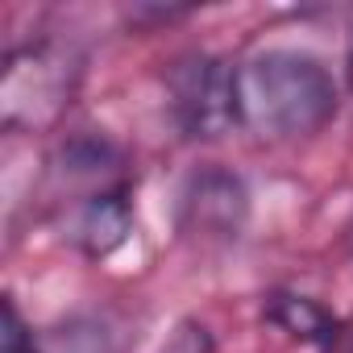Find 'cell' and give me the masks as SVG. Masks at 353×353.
<instances>
[{
  "label": "cell",
  "instance_id": "obj_1",
  "mask_svg": "<svg viewBox=\"0 0 353 353\" xmlns=\"http://www.w3.org/2000/svg\"><path fill=\"white\" fill-rule=\"evenodd\" d=\"M341 108L332 71L307 50H258L237 63V125L266 141L320 133Z\"/></svg>",
  "mask_w": 353,
  "mask_h": 353
},
{
  "label": "cell",
  "instance_id": "obj_2",
  "mask_svg": "<svg viewBox=\"0 0 353 353\" xmlns=\"http://www.w3.org/2000/svg\"><path fill=\"white\" fill-rule=\"evenodd\" d=\"M83 59L63 42H26L5 54L0 71V125L9 133H42L63 121L75 100Z\"/></svg>",
  "mask_w": 353,
  "mask_h": 353
},
{
  "label": "cell",
  "instance_id": "obj_3",
  "mask_svg": "<svg viewBox=\"0 0 353 353\" xmlns=\"http://www.w3.org/2000/svg\"><path fill=\"white\" fill-rule=\"evenodd\" d=\"M166 108L188 141H221L237 125V67L221 54L192 50L166 71Z\"/></svg>",
  "mask_w": 353,
  "mask_h": 353
},
{
  "label": "cell",
  "instance_id": "obj_4",
  "mask_svg": "<svg viewBox=\"0 0 353 353\" xmlns=\"http://www.w3.org/2000/svg\"><path fill=\"white\" fill-rule=\"evenodd\" d=\"M250 188L229 166H200L179 192V229L200 245H229L250 225Z\"/></svg>",
  "mask_w": 353,
  "mask_h": 353
},
{
  "label": "cell",
  "instance_id": "obj_5",
  "mask_svg": "<svg viewBox=\"0 0 353 353\" xmlns=\"http://www.w3.org/2000/svg\"><path fill=\"white\" fill-rule=\"evenodd\" d=\"M133 237V196L129 183H112L100 192H83L75 221H71V241L79 245L83 258H112L125 241Z\"/></svg>",
  "mask_w": 353,
  "mask_h": 353
},
{
  "label": "cell",
  "instance_id": "obj_6",
  "mask_svg": "<svg viewBox=\"0 0 353 353\" xmlns=\"http://www.w3.org/2000/svg\"><path fill=\"white\" fill-rule=\"evenodd\" d=\"M262 320L274 324L279 332H287L291 341H303L316 349H328L341 336V320L320 299H312L303 291H287V287L262 295Z\"/></svg>",
  "mask_w": 353,
  "mask_h": 353
},
{
  "label": "cell",
  "instance_id": "obj_7",
  "mask_svg": "<svg viewBox=\"0 0 353 353\" xmlns=\"http://www.w3.org/2000/svg\"><path fill=\"white\" fill-rule=\"evenodd\" d=\"M38 353H117V336L100 316H67L38 332Z\"/></svg>",
  "mask_w": 353,
  "mask_h": 353
},
{
  "label": "cell",
  "instance_id": "obj_8",
  "mask_svg": "<svg viewBox=\"0 0 353 353\" xmlns=\"http://www.w3.org/2000/svg\"><path fill=\"white\" fill-rule=\"evenodd\" d=\"M0 353H38V332L26 324L13 295H5V328H0Z\"/></svg>",
  "mask_w": 353,
  "mask_h": 353
},
{
  "label": "cell",
  "instance_id": "obj_9",
  "mask_svg": "<svg viewBox=\"0 0 353 353\" xmlns=\"http://www.w3.org/2000/svg\"><path fill=\"white\" fill-rule=\"evenodd\" d=\"M212 349H216L212 345V332L200 320H179V324L166 332V341H162L158 353H212Z\"/></svg>",
  "mask_w": 353,
  "mask_h": 353
},
{
  "label": "cell",
  "instance_id": "obj_10",
  "mask_svg": "<svg viewBox=\"0 0 353 353\" xmlns=\"http://www.w3.org/2000/svg\"><path fill=\"white\" fill-rule=\"evenodd\" d=\"M349 92H353V54H349Z\"/></svg>",
  "mask_w": 353,
  "mask_h": 353
}]
</instances>
